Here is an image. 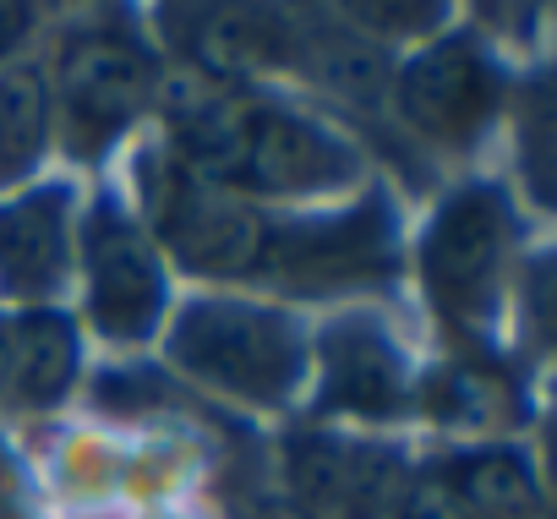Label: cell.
<instances>
[{
	"instance_id": "obj_19",
	"label": "cell",
	"mask_w": 557,
	"mask_h": 519,
	"mask_svg": "<svg viewBox=\"0 0 557 519\" xmlns=\"http://www.w3.org/2000/svg\"><path fill=\"white\" fill-rule=\"evenodd\" d=\"M39 28V12L34 7H17V0H0V66H7L23 45H28V34Z\"/></svg>"
},
{
	"instance_id": "obj_14",
	"label": "cell",
	"mask_w": 557,
	"mask_h": 519,
	"mask_svg": "<svg viewBox=\"0 0 557 519\" xmlns=\"http://www.w3.org/2000/svg\"><path fill=\"white\" fill-rule=\"evenodd\" d=\"M443 475L470 508V519H546L541 475L519 448H465L443 465Z\"/></svg>"
},
{
	"instance_id": "obj_18",
	"label": "cell",
	"mask_w": 557,
	"mask_h": 519,
	"mask_svg": "<svg viewBox=\"0 0 557 519\" xmlns=\"http://www.w3.org/2000/svg\"><path fill=\"white\" fill-rule=\"evenodd\" d=\"M394 514H399V519H470V508H465L459 492L448 486L443 465L426 470V475H410L405 492H399V503H394Z\"/></svg>"
},
{
	"instance_id": "obj_1",
	"label": "cell",
	"mask_w": 557,
	"mask_h": 519,
	"mask_svg": "<svg viewBox=\"0 0 557 519\" xmlns=\"http://www.w3.org/2000/svg\"><path fill=\"white\" fill-rule=\"evenodd\" d=\"M170 153L208 186L246 202L257 197H323L356 175V153L323 121L285 110L278 99L186 72L159 88Z\"/></svg>"
},
{
	"instance_id": "obj_12",
	"label": "cell",
	"mask_w": 557,
	"mask_h": 519,
	"mask_svg": "<svg viewBox=\"0 0 557 519\" xmlns=\"http://www.w3.org/2000/svg\"><path fill=\"white\" fill-rule=\"evenodd\" d=\"M170 23H186L181 45L191 55L197 77L246 88L251 77L301 66V23L268 7H208V12H170Z\"/></svg>"
},
{
	"instance_id": "obj_3",
	"label": "cell",
	"mask_w": 557,
	"mask_h": 519,
	"mask_svg": "<svg viewBox=\"0 0 557 519\" xmlns=\"http://www.w3.org/2000/svg\"><path fill=\"white\" fill-rule=\"evenodd\" d=\"M519 219L503 186L475 181L437 202L432 224L421 230V285L443 323L475 329L497 312L503 285L513 274Z\"/></svg>"
},
{
	"instance_id": "obj_7",
	"label": "cell",
	"mask_w": 557,
	"mask_h": 519,
	"mask_svg": "<svg viewBox=\"0 0 557 519\" xmlns=\"http://www.w3.org/2000/svg\"><path fill=\"white\" fill-rule=\"evenodd\" d=\"M394 104L405 126L437 148H470L497 104H503V77L481 39L470 34H432L394 77Z\"/></svg>"
},
{
	"instance_id": "obj_13",
	"label": "cell",
	"mask_w": 557,
	"mask_h": 519,
	"mask_svg": "<svg viewBox=\"0 0 557 519\" xmlns=\"http://www.w3.org/2000/svg\"><path fill=\"white\" fill-rule=\"evenodd\" d=\"M83 367V345H77V323L55 307H34L17 318L12 339L0 345V378L17 388V399L28 410H50L72 394Z\"/></svg>"
},
{
	"instance_id": "obj_6",
	"label": "cell",
	"mask_w": 557,
	"mask_h": 519,
	"mask_svg": "<svg viewBox=\"0 0 557 519\" xmlns=\"http://www.w3.org/2000/svg\"><path fill=\"white\" fill-rule=\"evenodd\" d=\"M77 269H83L88 323L110 345H143L164 329L170 280L159 263V246L132 213L104 202L77 224Z\"/></svg>"
},
{
	"instance_id": "obj_15",
	"label": "cell",
	"mask_w": 557,
	"mask_h": 519,
	"mask_svg": "<svg viewBox=\"0 0 557 519\" xmlns=\"http://www.w3.org/2000/svg\"><path fill=\"white\" fill-rule=\"evenodd\" d=\"M50 137V77L39 66H0V181L39 164Z\"/></svg>"
},
{
	"instance_id": "obj_10",
	"label": "cell",
	"mask_w": 557,
	"mask_h": 519,
	"mask_svg": "<svg viewBox=\"0 0 557 519\" xmlns=\"http://www.w3.org/2000/svg\"><path fill=\"white\" fill-rule=\"evenodd\" d=\"M77 274V202L72 186H28L0 202V296L50 307Z\"/></svg>"
},
{
	"instance_id": "obj_5",
	"label": "cell",
	"mask_w": 557,
	"mask_h": 519,
	"mask_svg": "<svg viewBox=\"0 0 557 519\" xmlns=\"http://www.w3.org/2000/svg\"><path fill=\"white\" fill-rule=\"evenodd\" d=\"M153 99H159V66L137 34L115 23L66 34L55 55V83H50V115H61L66 148L77 159L110 153L143 121Z\"/></svg>"
},
{
	"instance_id": "obj_11",
	"label": "cell",
	"mask_w": 557,
	"mask_h": 519,
	"mask_svg": "<svg viewBox=\"0 0 557 519\" xmlns=\"http://www.w3.org/2000/svg\"><path fill=\"white\" fill-rule=\"evenodd\" d=\"M405 492L399 459L350 437H290V503L312 519H377Z\"/></svg>"
},
{
	"instance_id": "obj_17",
	"label": "cell",
	"mask_w": 557,
	"mask_h": 519,
	"mask_svg": "<svg viewBox=\"0 0 557 519\" xmlns=\"http://www.w3.org/2000/svg\"><path fill=\"white\" fill-rule=\"evenodd\" d=\"M361 39L383 45V39H432V28L448 17L443 7H345L339 12Z\"/></svg>"
},
{
	"instance_id": "obj_20",
	"label": "cell",
	"mask_w": 557,
	"mask_h": 519,
	"mask_svg": "<svg viewBox=\"0 0 557 519\" xmlns=\"http://www.w3.org/2000/svg\"><path fill=\"white\" fill-rule=\"evenodd\" d=\"M251 519H312V514H301L290 497H268V503L251 508Z\"/></svg>"
},
{
	"instance_id": "obj_8",
	"label": "cell",
	"mask_w": 557,
	"mask_h": 519,
	"mask_svg": "<svg viewBox=\"0 0 557 519\" xmlns=\"http://www.w3.org/2000/svg\"><path fill=\"white\" fill-rule=\"evenodd\" d=\"M262 274L296 291H361L394 280V219L388 202H356L339 213L296 219V230H273Z\"/></svg>"
},
{
	"instance_id": "obj_16",
	"label": "cell",
	"mask_w": 557,
	"mask_h": 519,
	"mask_svg": "<svg viewBox=\"0 0 557 519\" xmlns=\"http://www.w3.org/2000/svg\"><path fill=\"white\" fill-rule=\"evenodd\" d=\"M432 388H437L432 394V410L443 421H454V427H497L503 410H508V399H513V388L503 378H486V372H470V367L443 372Z\"/></svg>"
},
{
	"instance_id": "obj_2",
	"label": "cell",
	"mask_w": 557,
	"mask_h": 519,
	"mask_svg": "<svg viewBox=\"0 0 557 519\" xmlns=\"http://www.w3.org/2000/svg\"><path fill=\"white\" fill-rule=\"evenodd\" d=\"M164 350L191 383L257 410L290 405L312 372L301 323L285 307L240 301V296L186 301L164 329Z\"/></svg>"
},
{
	"instance_id": "obj_4",
	"label": "cell",
	"mask_w": 557,
	"mask_h": 519,
	"mask_svg": "<svg viewBox=\"0 0 557 519\" xmlns=\"http://www.w3.org/2000/svg\"><path fill=\"white\" fill-rule=\"evenodd\" d=\"M143 202L153 224V246H164L175 263L197 280H251L268 257V213L224 186L197 181L170 148L164 159H143Z\"/></svg>"
},
{
	"instance_id": "obj_9",
	"label": "cell",
	"mask_w": 557,
	"mask_h": 519,
	"mask_svg": "<svg viewBox=\"0 0 557 519\" xmlns=\"http://www.w3.org/2000/svg\"><path fill=\"white\" fill-rule=\"evenodd\" d=\"M318 378V410L345 421H394L416 399V378L399 339L367 312H350L323 329Z\"/></svg>"
}]
</instances>
